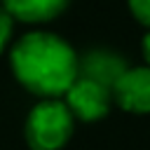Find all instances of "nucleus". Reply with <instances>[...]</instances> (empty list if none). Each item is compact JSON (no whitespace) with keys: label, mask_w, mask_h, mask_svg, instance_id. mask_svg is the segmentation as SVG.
<instances>
[{"label":"nucleus","mask_w":150,"mask_h":150,"mask_svg":"<svg viewBox=\"0 0 150 150\" xmlns=\"http://www.w3.org/2000/svg\"><path fill=\"white\" fill-rule=\"evenodd\" d=\"M9 63L16 82L40 98H61L80 73V56L70 42L49 30L21 35L9 52Z\"/></svg>","instance_id":"1"},{"label":"nucleus","mask_w":150,"mask_h":150,"mask_svg":"<svg viewBox=\"0 0 150 150\" xmlns=\"http://www.w3.org/2000/svg\"><path fill=\"white\" fill-rule=\"evenodd\" d=\"M75 117L61 98L35 103L23 124V138L30 150H61L73 136Z\"/></svg>","instance_id":"2"},{"label":"nucleus","mask_w":150,"mask_h":150,"mask_svg":"<svg viewBox=\"0 0 150 150\" xmlns=\"http://www.w3.org/2000/svg\"><path fill=\"white\" fill-rule=\"evenodd\" d=\"M63 96H66L63 103L68 105L73 117L82 120V122H96V120L105 117L112 105V91L108 87H103L89 77H80V75Z\"/></svg>","instance_id":"3"},{"label":"nucleus","mask_w":150,"mask_h":150,"mask_svg":"<svg viewBox=\"0 0 150 150\" xmlns=\"http://www.w3.org/2000/svg\"><path fill=\"white\" fill-rule=\"evenodd\" d=\"M112 103L127 112H150V66L127 68L112 84Z\"/></svg>","instance_id":"4"},{"label":"nucleus","mask_w":150,"mask_h":150,"mask_svg":"<svg viewBox=\"0 0 150 150\" xmlns=\"http://www.w3.org/2000/svg\"><path fill=\"white\" fill-rule=\"evenodd\" d=\"M127 70V63L122 56H117L110 49H91L84 56H80V77H89L112 91V84L117 77Z\"/></svg>","instance_id":"5"},{"label":"nucleus","mask_w":150,"mask_h":150,"mask_svg":"<svg viewBox=\"0 0 150 150\" xmlns=\"http://www.w3.org/2000/svg\"><path fill=\"white\" fill-rule=\"evenodd\" d=\"M2 9L23 23H47L61 16L70 0H0Z\"/></svg>","instance_id":"6"},{"label":"nucleus","mask_w":150,"mask_h":150,"mask_svg":"<svg viewBox=\"0 0 150 150\" xmlns=\"http://www.w3.org/2000/svg\"><path fill=\"white\" fill-rule=\"evenodd\" d=\"M134 19L150 30V0H127Z\"/></svg>","instance_id":"7"},{"label":"nucleus","mask_w":150,"mask_h":150,"mask_svg":"<svg viewBox=\"0 0 150 150\" xmlns=\"http://www.w3.org/2000/svg\"><path fill=\"white\" fill-rule=\"evenodd\" d=\"M12 33H14V19L0 7V54L7 49V45L12 40Z\"/></svg>","instance_id":"8"},{"label":"nucleus","mask_w":150,"mask_h":150,"mask_svg":"<svg viewBox=\"0 0 150 150\" xmlns=\"http://www.w3.org/2000/svg\"><path fill=\"white\" fill-rule=\"evenodd\" d=\"M141 49H143V59H145V63L150 66V30L143 35V42H141Z\"/></svg>","instance_id":"9"}]
</instances>
